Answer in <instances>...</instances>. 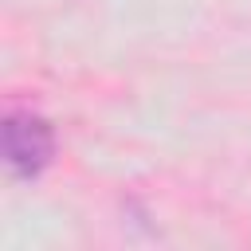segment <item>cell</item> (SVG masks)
I'll use <instances>...</instances> for the list:
<instances>
[{
    "label": "cell",
    "instance_id": "6da1fadb",
    "mask_svg": "<svg viewBox=\"0 0 251 251\" xmlns=\"http://www.w3.org/2000/svg\"><path fill=\"white\" fill-rule=\"evenodd\" d=\"M55 153V133L35 114H12L4 122V157L16 176H35Z\"/></svg>",
    "mask_w": 251,
    "mask_h": 251
}]
</instances>
